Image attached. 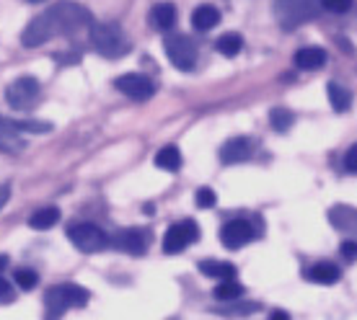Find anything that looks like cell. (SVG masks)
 Instances as JSON below:
<instances>
[{
  "label": "cell",
  "mask_w": 357,
  "mask_h": 320,
  "mask_svg": "<svg viewBox=\"0 0 357 320\" xmlns=\"http://www.w3.org/2000/svg\"><path fill=\"white\" fill-rule=\"evenodd\" d=\"M91 24V13L78 3H57L52 8L42 10L39 16H34L29 21V26L21 34V45L34 49L42 47L47 42H52L57 36H73L78 34L81 29H86Z\"/></svg>",
  "instance_id": "1"
},
{
  "label": "cell",
  "mask_w": 357,
  "mask_h": 320,
  "mask_svg": "<svg viewBox=\"0 0 357 320\" xmlns=\"http://www.w3.org/2000/svg\"><path fill=\"white\" fill-rule=\"evenodd\" d=\"M319 13H321L319 0H277L275 3V18L285 31L303 26L305 21L319 18Z\"/></svg>",
  "instance_id": "2"
},
{
  "label": "cell",
  "mask_w": 357,
  "mask_h": 320,
  "mask_svg": "<svg viewBox=\"0 0 357 320\" xmlns=\"http://www.w3.org/2000/svg\"><path fill=\"white\" fill-rule=\"evenodd\" d=\"M91 42L98 54L104 57H122L130 52V39L125 36L119 24H93L91 26Z\"/></svg>",
  "instance_id": "3"
},
{
  "label": "cell",
  "mask_w": 357,
  "mask_h": 320,
  "mask_svg": "<svg viewBox=\"0 0 357 320\" xmlns=\"http://www.w3.org/2000/svg\"><path fill=\"white\" fill-rule=\"evenodd\" d=\"M68 240H70L81 253H98V250H104L107 246H112V240H109L107 232L91 223L70 225V227H68Z\"/></svg>",
  "instance_id": "4"
},
{
  "label": "cell",
  "mask_w": 357,
  "mask_h": 320,
  "mask_svg": "<svg viewBox=\"0 0 357 320\" xmlns=\"http://www.w3.org/2000/svg\"><path fill=\"white\" fill-rule=\"evenodd\" d=\"M163 49H166V57L171 60V65L181 72H189L197 63V47L195 42L184 34H171L166 36L163 42Z\"/></svg>",
  "instance_id": "5"
},
{
  "label": "cell",
  "mask_w": 357,
  "mask_h": 320,
  "mask_svg": "<svg viewBox=\"0 0 357 320\" xmlns=\"http://www.w3.org/2000/svg\"><path fill=\"white\" fill-rule=\"evenodd\" d=\"M197 240H199V225L195 220H178L163 235V253H169V256L181 253V250L189 248Z\"/></svg>",
  "instance_id": "6"
},
{
  "label": "cell",
  "mask_w": 357,
  "mask_h": 320,
  "mask_svg": "<svg viewBox=\"0 0 357 320\" xmlns=\"http://www.w3.org/2000/svg\"><path fill=\"white\" fill-rule=\"evenodd\" d=\"M114 88L119 93H125L127 98L132 101H148V98L155 93V86L148 75H140V72H127V75H119L114 80Z\"/></svg>",
  "instance_id": "7"
},
{
  "label": "cell",
  "mask_w": 357,
  "mask_h": 320,
  "mask_svg": "<svg viewBox=\"0 0 357 320\" xmlns=\"http://www.w3.org/2000/svg\"><path fill=\"white\" fill-rule=\"evenodd\" d=\"M36 98H39V80L29 78V75L13 80L8 86V90H6V101L13 109H29Z\"/></svg>",
  "instance_id": "8"
},
{
  "label": "cell",
  "mask_w": 357,
  "mask_h": 320,
  "mask_svg": "<svg viewBox=\"0 0 357 320\" xmlns=\"http://www.w3.org/2000/svg\"><path fill=\"white\" fill-rule=\"evenodd\" d=\"M116 248L122 253H130V256H143L148 246H151V230H143V227H130V230H122L114 240Z\"/></svg>",
  "instance_id": "9"
},
{
  "label": "cell",
  "mask_w": 357,
  "mask_h": 320,
  "mask_svg": "<svg viewBox=\"0 0 357 320\" xmlns=\"http://www.w3.org/2000/svg\"><path fill=\"white\" fill-rule=\"evenodd\" d=\"M254 238H257V232H254L251 223H246V220H231V223L220 230V243L231 250L243 248V246L251 243Z\"/></svg>",
  "instance_id": "10"
},
{
  "label": "cell",
  "mask_w": 357,
  "mask_h": 320,
  "mask_svg": "<svg viewBox=\"0 0 357 320\" xmlns=\"http://www.w3.org/2000/svg\"><path fill=\"white\" fill-rule=\"evenodd\" d=\"M251 152H254V143H251L249 137H233V140H228L220 147V160H223L225 166H233V163L249 160Z\"/></svg>",
  "instance_id": "11"
},
{
  "label": "cell",
  "mask_w": 357,
  "mask_h": 320,
  "mask_svg": "<svg viewBox=\"0 0 357 320\" xmlns=\"http://www.w3.org/2000/svg\"><path fill=\"white\" fill-rule=\"evenodd\" d=\"M305 279L308 282H313V285H337L342 279V271L337 264H331V261H319V264H313L308 271H305Z\"/></svg>",
  "instance_id": "12"
},
{
  "label": "cell",
  "mask_w": 357,
  "mask_h": 320,
  "mask_svg": "<svg viewBox=\"0 0 357 320\" xmlns=\"http://www.w3.org/2000/svg\"><path fill=\"white\" fill-rule=\"evenodd\" d=\"M324 65H326L324 47H303L295 52V67H301V70H319Z\"/></svg>",
  "instance_id": "13"
},
{
  "label": "cell",
  "mask_w": 357,
  "mask_h": 320,
  "mask_svg": "<svg viewBox=\"0 0 357 320\" xmlns=\"http://www.w3.org/2000/svg\"><path fill=\"white\" fill-rule=\"evenodd\" d=\"M329 223L342 232H357V209L355 207L337 205L329 212Z\"/></svg>",
  "instance_id": "14"
},
{
  "label": "cell",
  "mask_w": 357,
  "mask_h": 320,
  "mask_svg": "<svg viewBox=\"0 0 357 320\" xmlns=\"http://www.w3.org/2000/svg\"><path fill=\"white\" fill-rule=\"evenodd\" d=\"M151 24L155 31H171L176 26V8L171 3H158L151 8Z\"/></svg>",
  "instance_id": "15"
},
{
  "label": "cell",
  "mask_w": 357,
  "mask_h": 320,
  "mask_svg": "<svg viewBox=\"0 0 357 320\" xmlns=\"http://www.w3.org/2000/svg\"><path fill=\"white\" fill-rule=\"evenodd\" d=\"M197 269H199L205 276H213V279H223V282H228V279H236V266H233V264H228V261L205 258V261H199V264H197Z\"/></svg>",
  "instance_id": "16"
},
{
  "label": "cell",
  "mask_w": 357,
  "mask_h": 320,
  "mask_svg": "<svg viewBox=\"0 0 357 320\" xmlns=\"http://www.w3.org/2000/svg\"><path fill=\"white\" fill-rule=\"evenodd\" d=\"M218 24H220V10L215 8V6H199L192 13V26L197 31H213Z\"/></svg>",
  "instance_id": "17"
},
{
  "label": "cell",
  "mask_w": 357,
  "mask_h": 320,
  "mask_svg": "<svg viewBox=\"0 0 357 320\" xmlns=\"http://www.w3.org/2000/svg\"><path fill=\"white\" fill-rule=\"evenodd\" d=\"M57 289H60V294H63V300L68 307H86L91 300L89 289L81 285H73V282H68V285H57Z\"/></svg>",
  "instance_id": "18"
},
{
  "label": "cell",
  "mask_w": 357,
  "mask_h": 320,
  "mask_svg": "<svg viewBox=\"0 0 357 320\" xmlns=\"http://www.w3.org/2000/svg\"><path fill=\"white\" fill-rule=\"evenodd\" d=\"M57 223H60V209L57 207H42L29 217V227H34V230H50Z\"/></svg>",
  "instance_id": "19"
},
{
  "label": "cell",
  "mask_w": 357,
  "mask_h": 320,
  "mask_svg": "<svg viewBox=\"0 0 357 320\" xmlns=\"http://www.w3.org/2000/svg\"><path fill=\"white\" fill-rule=\"evenodd\" d=\"M155 168L171 170V173L181 168V152H178L176 145H166V147L155 152Z\"/></svg>",
  "instance_id": "20"
},
{
  "label": "cell",
  "mask_w": 357,
  "mask_h": 320,
  "mask_svg": "<svg viewBox=\"0 0 357 320\" xmlns=\"http://www.w3.org/2000/svg\"><path fill=\"white\" fill-rule=\"evenodd\" d=\"M215 300H220V303H233V300H241L246 289H243L241 282H236V279H228V282H220V285L215 287Z\"/></svg>",
  "instance_id": "21"
},
{
  "label": "cell",
  "mask_w": 357,
  "mask_h": 320,
  "mask_svg": "<svg viewBox=\"0 0 357 320\" xmlns=\"http://www.w3.org/2000/svg\"><path fill=\"white\" fill-rule=\"evenodd\" d=\"M326 96H329L334 111H340V114L352 106V93H349L347 88H342L340 83H329V86H326Z\"/></svg>",
  "instance_id": "22"
},
{
  "label": "cell",
  "mask_w": 357,
  "mask_h": 320,
  "mask_svg": "<svg viewBox=\"0 0 357 320\" xmlns=\"http://www.w3.org/2000/svg\"><path fill=\"white\" fill-rule=\"evenodd\" d=\"M45 305H47V320H60L65 315V310H68V305H65L63 294H60V289H57V287L47 289Z\"/></svg>",
  "instance_id": "23"
},
{
  "label": "cell",
  "mask_w": 357,
  "mask_h": 320,
  "mask_svg": "<svg viewBox=\"0 0 357 320\" xmlns=\"http://www.w3.org/2000/svg\"><path fill=\"white\" fill-rule=\"evenodd\" d=\"M215 47H218V52L223 54V57H236L243 49V36L236 34V31H228V34H223L215 42Z\"/></svg>",
  "instance_id": "24"
},
{
  "label": "cell",
  "mask_w": 357,
  "mask_h": 320,
  "mask_svg": "<svg viewBox=\"0 0 357 320\" xmlns=\"http://www.w3.org/2000/svg\"><path fill=\"white\" fill-rule=\"evenodd\" d=\"M269 122H272V127H275L277 132H287V129L293 127L295 116H293V111H287L285 106H277L269 111Z\"/></svg>",
  "instance_id": "25"
},
{
  "label": "cell",
  "mask_w": 357,
  "mask_h": 320,
  "mask_svg": "<svg viewBox=\"0 0 357 320\" xmlns=\"http://www.w3.org/2000/svg\"><path fill=\"white\" fill-rule=\"evenodd\" d=\"M13 279H16V285L21 287V289H26V292L39 285V274H36L34 269H18L16 274H13Z\"/></svg>",
  "instance_id": "26"
},
{
  "label": "cell",
  "mask_w": 357,
  "mask_h": 320,
  "mask_svg": "<svg viewBox=\"0 0 357 320\" xmlns=\"http://www.w3.org/2000/svg\"><path fill=\"white\" fill-rule=\"evenodd\" d=\"M215 202H218V196H215V191L210 186H202L197 189L195 194V205L199 207V209H210V207H215Z\"/></svg>",
  "instance_id": "27"
},
{
  "label": "cell",
  "mask_w": 357,
  "mask_h": 320,
  "mask_svg": "<svg viewBox=\"0 0 357 320\" xmlns=\"http://www.w3.org/2000/svg\"><path fill=\"white\" fill-rule=\"evenodd\" d=\"M321 3L324 10H329V13H347L352 8V0H319Z\"/></svg>",
  "instance_id": "28"
},
{
  "label": "cell",
  "mask_w": 357,
  "mask_h": 320,
  "mask_svg": "<svg viewBox=\"0 0 357 320\" xmlns=\"http://www.w3.org/2000/svg\"><path fill=\"white\" fill-rule=\"evenodd\" d=\"M340 253H342V258H344V261L355 264V261H357V243H355V240H344V243L340 246Z\"/></svg>",
  "instance_id": "29"
},
{
  "label": "cell",
  "mask_w": 357,
  "mask_h": 320,
  "mask_svg": "<svg viewBox=\"0 0 357 320\" xmlns=\"http://www.w3.org/2000/svg\"><path fill=\"white\" fill-rule=\"evenodd\" d=\"M16 300V294H13V287L0 276V305H10Z\"/></svg>",
  "instance_id": "30"
},
{
  "label": "cell",
  "mask_w": 357,
  "mask_h": 320,
  "mask_svg": "<svg viewBox=\"0 0 357 320\" xmlns=\"http://www.w3.org/2000/svg\"><path fill=\"white\" fill-rule=\"evenodd\" d=\"M344 168L349 173H357V145H352L347 150V155H344Z\"/></svg>",
  "instance_id": "31"
},
{
  "label": "cell",
  "mask_w": 357,
  "mask_h": 320,
  "mask_svg": "<svg viewBox=\"0 0 357 320\" xmlns=\"http://www.w3.org/2000/svg\"><path fill=\"white\" fill-rule=\"evenodd\" d=\"M269 320H290V315L285 310H272L269 312Z\"/></svg>",
  "instance_id": "32"
},
{
  "label": "cell",
  "mask_w": 357,
  "mask_h": 320,
  "mask_svg": "<svg viewBox=\"0 0 357 320\" xmlns=\"http://www.w3.org/2000/svg\"><path fill=\"white\" fill-rule=\"evenodd\" d=\"M8 196H10V189H8V186H0V209L6 207V202H8Z\"/></svg>",
  "instance_id": "33"
},
{
  "label": "cell",
  "mask_w": 357,
  "mask_h": 320,
  "mask_svg": "<svg viewBox=\"0 0 357 320\" xmlns=\"http://www.w3.org/2000/svg\"><path fill=\"white\" fill-rule=\"evenodd\" d=\"M8 264H10V258H8V256H3V253H0V271H3V269L8 266Z\"/></svg>",
  "instance_id": "34"
},
{
  "label": "cell",
  "mask_w": 357,
  "mask_h": 320,
  "mask_svg": "<svg viewBox=\"0 0 357 320\" xmlns=\"http://www.w3.org/2000/svg\"><path fill=\"white\" fill-rule=\"evenodd\" d=\"M31 3H42V0H31Z\"/></svg>",
  "instance_id": "35"
}]
</instances>
